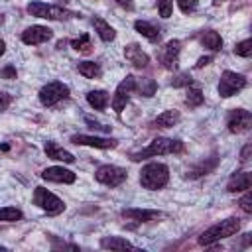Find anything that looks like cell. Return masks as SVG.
Segmentation results:
<instances>
[{
	"label": "cell",
	"mask_w": 252,
	"mask_h": 252,
	"mask_svg": "<svg viewBox=\"0 0 252 252\" xmlns=\"http://www.w3.org/2000/svg\"><path fill=\"white\" fill-rule=\"evenodd\" d=\"M185 150V144L181 140H173V138H154L144 150L140 152H132L130 159L132 161H140V159H148V158H156V156H167V154H181Z\"/></svg>",
	"instance_id": "obj_1"
},
{
	"label": "cell",
	"mask_w": 252,
	"mask_h": 252,
	"mask_svg": "<svg viewBox=\"0 0 252 252\" xmlns=\"http://www.w3.org/2000/svg\"><path fill=\"white\" fill-rule=\"evenodd\" d=\"M140 185L148 191H158L163 189L169 181V167L161 161H150L140 169V177H138Z\"/></svg>",
	"instance_id": "obj_2"
},
{
	"label": "cell",
	"mask_w": 252,
	"mask_h": 252,
	"mask_svg": "<svg viewBox=\"0 0 252 252\" xmlns=\"http://www.w3.org/2000/svg\"><path fill=\"white\" fill-rule=\"evenodd\" d=\"M238 230H240V219L238 217H228V219L209 226L207 230H203L201 236H199V244L201 246H211V244H215L222 238L234 236Z\"/></svg>",
	"instance_id": "obj_3"
},
{
	"label": "cell",
	"mask_w": 252,
	"mask_h": 252,
	"mask_svg": "<svg viewBox=\"0 0 252 252\" xmlns=\"http://www.w3.org/2000/svg\"><path fill=\"white\" fill-rule=\"evenodd\" d=\"M28 14L35 16V18H43V20H55V22H63V20H71V18H77L81 14L73 12V10H67L63 6H55V4H45V2H30L26 6Z\"/></svg>",
	"instance_id": "obj_4"
},
{
	"label": "cell",
	"mask_w": 252,
	"mask_h": 252,
	"mask_svg": "<svg viewBox=\"0 0 252 252\" xmlns=\"http://www.w3.org/2000/svg\"><path fill=\"white\" fill-rule=\"evenodd\" d=\"M33 205H37L43 213L55 217V215H61L65 211V203L51 191H47L45 187H35L33 189V197H32Z\"/></svg>",
	"instance_id": "obj_5"
},
{
	"label": "cell",
	"mask_w": 252,
	"mask_h": 252,
	"mask_svg": "<svg viewBox=\"0 0 252 252\" xmlns=\"http://www.w3.org/2000/svg\"><path fill=\"white\" fill-rule=\"evenodd\" d=\"M69 94H71L69 87H67L65 83H61V81H51V83L43 85V87L39 89V93H37L39 102H41L43 106H47V108H49V106H55V104L61 102V100H67Z\"/></svg>",
	"instance_id": "obj_6"
},
{
	"label": "cell",
	"mask_w": 252,
	"mask_h": 252,
	"mask_svg": "<svg viewBox=\"0 0 252 252\" xmlns=\"http://www.w3.org/2000/svg\"><path fill=\"white\" fill-rule=\"evenodd\" d=\"M94 179L106 187H118L128 179V171L124 167L112 165V163H102L94 171Z\"/></svg>",
	"instance_id": "obj_7"
},
{
	"label": "cell",
	"mask_w": 252,
	"mask_h": 252,
	"mask_svg": "<svg viewBox=\"0 0 252 252\" xmlns=\"http://www.w3.org/2000/svg\"><path fill=\"white\" fill-rule=\"evenodd\" d=\"M248 81L244 75L236 73V71H222L220 81H219V94L222 98H230L236 93H240L242 89H246Z\"/></svg>",
	"instance_id": "obj_8"
},
{
	"label": "cell",
	"mask_w": 252,
	"mask_h": 252,
	"mask_svg": "<svg viewBox=\"0 0 252 252\" xmlns=\"http://www.w3.org/2000/svg\"><path fill=\"white\" fill-rule=\"evenodd\" d=\"M179 51H181V41L169 39L156 51V57L163 69L173 71V69H177V63H179Z\"/></svg>",
	"instance_id": "obj_9"
},
{
	"label": "cell",
	"mask_w": 252,
	"mask_h": 252,
	"mask_svg": "<svg viewBox=\"0 0 252 252\" xmlns=\"http://www.w3.org/2000/svg\"><path fill=\"white\" fill-rule=\"evenodd\" d=\"M252 128V114L246 108H232L226 114V130L230 134H244Z\"/></svg>",
	"instance_id": "obj_10"
},
{
	"label": "cell",
	"mask_w": 252,
	"mask_h": 252,
	"mask_svg": "<svg viewBox=\"0 0 252 252\" xmlns=\"http://www.w3.org/2000/svg\"><path fill=\"white\" fill-rule=\"evenodd\" d=\"M134 75H126L120 83H118V87H116V91H114V96H112V110L116 112V114H120L124 108H126V104H128V100H130V94L134 93Z\"/></svg>",
	"instance_id": "obj_11"
},
{
	"label": "cell",
	"mask_w": 252,
	"mask_h": 252,
	"mask_svg": "<svg viewBox=\"0 0 252 252\" xmlns=\"http://www.w3.org/2000/svg\"><path fill=\"white\" fill-rule=\"evenodd\" d=\"M71 142L75 146H91L98 150H112L118 146L116 138H104V136H89V134H73Z\"/></svg>",
	"instance_id": "obj_12"
},
{
	"label": "cell",
	"mask_w": 252,
	"mask_h": 252,
	"mask_svg": "<svg viewBox=\"0 0 252 252\" xmlns=\"http://www.w3.org/2000/svg\"><path fill=\"white\" fill-rule=\"evenodd\" d=\"M51 37H53V30L47 26H39V24L30 26L22 32V41L26 45H39V43L49 41Z\"/></svg>",
	"instance_id": "obj_13"
},
{
	"label": "cell",
	"mask_w": 252,
	"mask_h": 252,
	"mask_svg": "<svg viewBox=\"0 0 252 252\" xmlns=\"http://www.w3.org/2000/svg\"><path fill=\"white\" fill-rule=\"evenodd\" d=\"M39 175H41V179H45V181H51V183H65V185H71V183H75V179H77V175H75L71 169L63 167V165L45 167Z\"/></svg>",
	"instance_id": "obj_14"
},
{
	"label": "cell",
	"mask_w": 252,
	"mask_h": 252,
	"mask_svg": "<svg viewBox=\"0 0 252 252\" xmlns=\"http://www.w3.org/2000/svg\"><path fill=\"white\" fill-rule=\"evenodd\" d=\"M124 57H126V61H128L132 67H136V69H146V67L150 65V55H148L138 43H128V45L124 47Z\"/></svg>",
	"instance_id": "obj_15"
},
{
	"label": "cell",
	"mask_w": 252,
	"mask_h": 252,
	"mask_svg": "<svg viewBox=\"0 0 252 252\" xmlns=\"http://www.w3.org/2000/svg\"><path fill=\"white\" fill-rule=\"evenodd\" d=\"M120 215L124 219H128V220L138 222V224H142V222H154V220H158V219L163 217V213L161 211H156V209H124Z\"/></svg>",
	"instance_id": "obj_16"
},
{
	"label": "cell",
	"mask_w": 252,
	"mask_h": 252,
	"mask_svg": "<svg viewBox=\"0 0 252 252\" xmlns=\"http://www.w3.org/2000/svg\"><path fill=\"white\" fill-rule=\"evenodd\" d=\"M217 163H219V158H217V154H213L211 158H205V159L199 161L197 165H191V167L185 171L183 177H185V179H199V177L211 173V171L217 167Z\"/></svg>",
	"instance_id": "obj_17"
},
{
	"label": "cell",
	"mask_w": 252,
	"mask_h": 252,
	"mask_svg": "<svg viewBox=\"0 0 252 252\" xmlns=\"http://www.w3.org/2000/svg\"><path fill=\"white\" fill-rule=\"evenodd\" d=\"M43 152H45V156L49 159H55V161H63V163H73L75 161V156L69 150H65L63 146H59L57 142H53V140H47L45 142Z\"/></svg>",
	"instance_id": "obj_18"
},
{
	"label": "cell",
	"mask_w": 252,
	"mask_h": 252,
	"mask_svg": "<svg viewBox=\"0 0 252 252\" xmlns=\"http://www.w3.org/2000/svg\"><path fill=\"white\" fill-rule=\"evenodd\" d=\"M250 183H252V177L248 171H234L226 183V191L228 193H240V191L250 189Z\"/></svg>",
	"instance_id": "obj_19"
},
{
	"label": "cell",
	"mask_w": 252,
	"mask_h": 252,
	"mask_svg": "<svg viewBox=\"0 0 252 252\" xmlns=\"http://www.w3.org/2000/svg\"><path fill=\"white\" fill-rule=\"evenodd\" d=\"M134 30H136L142 37H146L148 41H152V43H159V39H161V32H159V28H156L152 22L136 20V22H134Z\"/></svg>",
	"instance_id": "obj_20"
},
{
	"label": "cell",
	"mask_w": 252,
	"mask_h": 252,
	"mask_svg": "<svg viewBox=\"0 0 252 252\" xmlns=\"http://www.w3.org/2000/svg\"><path fill=\"white\" fill-rule=\"evenodd\" d=\"M93 26H94V32H96V35L104 41V43H110V41H114V37H116V30L106 22V20H102V18H98V16H94L93 18Z\"/></svg>",
	"instance_id": "obj_21"
},
{
	"label": "cell",
	"mask_w": 252,
	"mask_h": 252,
	"mask_svg": "<svg viewBox=\"0 0 252 252\" xmlns=\"http://www.w3.org/2000/svg\"><path fill=\"white\" fill-rule=\"evenodd\" d=\"M199 41L203 47H207L209 51H220L222 49V37L220 33H217L215 30H203L199 33Z\"/></svg>",
	"instance_id": "obj_22"
},
{
	"label": "cell",
	"mask_w": 252,
	"mask_h": 252,
	"mask_svg": "<svg viewBox=\"0 0 252 252\" xmlns=\"http://www.w3.org/2000/svg\"><path fill=\"white\" fill-rule=\"evenodd\" d=\"M87 102H89V106L94 108V110H104V108L108 106V102H110V94H108L106 91H102V89L89 91V93H87Z\"/></svg>",
	"instance_id": "obj_23"
},
{
	"label": "cell",
	"mask_w": 252,
	"mask_h": 252,
	"mask_svg": "<svg viewBox=\"0 0 252 252\" xmlns=\"http://www.w3.org/2000/svg\"><path fill=\"white\" fill-rule=\"evenodd\" d=\"M158 91V83L150 77H140V79H134V93H138L140 96H154Z\"/></svg>",
	"instance_id": "obj_24"
},
{
	"label": "cell",
	"mask_w": 252,
	"mask_h": 252,
	"mask_svg": "<svg viewBox=\"0 0 252 252\" xmlns=\"http://www.w3.org/2000/svg\"><path fill=\"white\" fill-rule=\"evenodd\" d=\"M100 248H104V250H132L136 246L130 240L122 238V236H102L100 238Z\"/></svg>",
	"instance_id": "obj_25"
},
{
	"label": "cell",
	"mask_w": 252,
	"mask_h": 252,
	"mask_svg": "<svg viewBox=\"0 0 252 252\" xmlns=\"http://www.w3.org/2000/svg\"><path fill=\"white\" fill-rule=\"evenodd\" d=\"M181 120V114H179V110H163L161 114H158L156 118H154V124L158 126V128H171V126H175L177 122Z\"/></svg>",
	"instance_id": "obj_26"
},
{
	"label": "cell",
	"mask_w": 252,
	"mask_h": 252,
	"mask_svg": "<svg viewBox=\"0 0 252 252\" xmlns=\"http://www.w3.org/2000/svg\"><path fill=\"white\" fill-rule=\"evenodd\" d=\"M77 71L85 77V79H100L102 77V67L94 61H79L77 63Z\"/></svg>",
	"instance_id": "obj_27"
},
{
	"label": "cell",
	"mask_w": 252,
	"mask_h": 252,
	"mask_svg": "<svg viewBox=\"0 0 252 252\" xmlns=\"http://www.w3.org/2000/svg\"><path fill=\"white\" fill-rule=\"evenodd\" d=\"M69 43H71V47H73L75 51H79V53H83V55H89V53H93V43H91V37H89V33H81L79 37L71 39Z\"/></svg>",
	"instance_id": "obj_28"
},
{
	"label": "cell",
	"mask_w": 252,
	"mask_h": 252,
	"mask_svg": "<svg viewBox=\"0 0 252 252\" xmlns=\"http://www.w3.org/2000/svg\"><path fill=\"white\" fill-rule=\"evenodd\" d=\"M205 102V94L199 87H189L187 89V94H185V106L189 108H197Z\"/></svg>",
	"instance_id": "obj_29"
},
{
	"label": "cell",
	"mask_w": 252,
	"mask_h": 252,
	"mask_svg": "<svg viewBox=\"0 0 252 252\" xmlns=\"http://www.w3.org/2000/svg\"><path fill=\"white\" fill-rule=\"evenodd\" d=\"M24 219V213L18 207H2L0 209V222H18Z\"/></svg>",
	"instance_id": "obj_30"
},
{
	"label": "cell",
	"mask_w": 252,
	"mask_h": 252,
	"mask_svg": "<svg viewBox=\"0 0 252 252\" xmlns=\"http://www.w3.org/2000/svg\"><path fill=\"white\" fill-rule=\"evenodd\" d=\"M234 55L238 57H250L252 55V39H242L234 45Z\"/></svg>",
	"instance_id": "obj_31"
},
{
	"label": "cell",
	"mask_w": 252,
	"mask_h": 252,
	"mask_svg": "<svg viewBox=\"0 0 252 252\" xmlns=\"http://www.w3.org/2000/svg\"><path fill=\"white\" fill-rule=\"evenodd\" d=\"M169 85H171V87H175V89L191 87V85H193V79H191V75H189V73H179V75H175V77L169 81Z\"/></svg>",
	"instance_id": "obj_32"
},
{
	"label": "cell",
	"mask_w": 252,
	"mask_h": 252,
	"mask_svg": "<svg viewBox=\"0 0 252 252\" xmlns=\"http://www.w3.org/2000/svg\"><path fill=\"white\" fill-rule=\"evenodd\" d=\"M238 205H240V209H242L246 215H250V213H252V193H250V189H246V191H244V195L240 197Z\"/></svg>",
	"instance_id": "obj_33"
},
{
	"label": "cell",
	"mask_w": 252,
	"mask_h": 252,
	"mask_svg": "<svg viewBox=\"0 0 252 252\" xmlns=\"http://www.w3.org/2000/svg\"><path fill=\"white\" fill-rule=\"evenodd\" d=\"M158 10L161 18H169L173 10V0H158Z\"/></svg>",
	"instance_id": "obj_34"
},
{
	"label": "cell",
	"mask_w": 252,
	"mask_h": 252,
	"mask_svg": "<svg viewBox=\"0 0 252 252\" xmlns=\"http://www.w3.org/2000/svg\"><path fill=\"white\" fill-rule=\"evenodd\" d=\"M177 6L183 14H191L197 10V0H177Z\"/></svg>",
	"instance_id": "obj_35"
},
{
	"label": "cell",
	"mask_w": 252,
	"mask_h": 252,
	"mask_svg": "<svg viewBox=\"0 0 252 252\" xmlns=\"http://www.w3.org/2000/svg\"><path fill=\"white\" fill-rule=\"evenodd\" d=\"M0 77L10 81V79H16V77H18V71H16L14 65H6L4 69H0Z\"/></svg>",
	"instance_id": "obj_36"
},
{
	"label": "cell",
	"mask_w": 252,
	"mask_h": 252,
	"mask_svg": "<svg viewBox=\"0 0 252 252\" xmlns=\"http://www.w3.org/2000/svg\"><path fill=\"white\" fill-rule=\"evenodd\" d=\"M12 94L10 93H4V91H0V112H4L10 104H12Z\"/></svg>",
	"instance_id": "obj_37"
},
{
	"label": "cell",
	"mask_w": 252,
	"mask_h": 252,
	"mask_svg": "<svg viewBox=\"0 0 252 252\" xmlns=\"http://www.w3.org/2000/svg\"><path fill=\"white\" fill-rule=\"evenodd\" d=\"M49 238L53 240V250H57V248H71V250H79V246L77 244H67V242H59L53 234H49Z\"/></svg>",
	"instance_id": "obj_38"
},
{
	"label": "cell",
	"mask_w": 252,
	"mask_h": 252,
	"mask_svg": "<svg viewBox=\"0 0 252 252\" xmlns=\"http://www.w3.org/2000/svg\"><path fill=\"white\" fill-rule=\"evenodd\" d=\"M250 152H252V144L248 142V144L240 150V163H246V161L250 159Z\"/></svg>",
	"instance_id": "obj_39"
},
{
	"label": "cell",
	"mask_w": 252,
	"mask_h": 252,
	"mask_svg": "<svg viewBox=\"0 0 252 252\" xmlns=\"http://www.w3.org/2000/svg\"><path fill=\"white\" fill-rule=\"evenodd\" d=\"M211 61H213V57H211V55H205V57H199V61L195 63V69H203V67H205V65H209Z\"/></svg>",
	"instance_id": "obj_40"
},
{
	"label": "cell",
	"mask_w": 252,
	"mask_h": 252,
	"mask_svg": "<svg viewBox=\"0 0 252 252\" xmlns=\"http://www.w3.org/2000/svg\"><path fill=\"white\" fill-rule=\"evenodd\" d=\"M116 2H118V6H122V8H126V10H130L132 4H134V0H116Z\"/></svg>",
	"instance_id": "obj_41"
},
{
	"label": "cell",
	"mask_w": 252,
	"mask_h": 252,
	"mask_svg": "<svg viewBox=\"0 0 252 252\" xmlns=\"http://www.w3.org/2000/svg\"><path fill=\"white\" fill-rule=\"evenodd\" d=\"M4 53H6V41H4L2 37H0V57H2Z\"/></svg>",
	"instance_id": "obj_42"
},
{
	"label": "cell",
	"mask_w": 252,
	"mask_h": 252,
	"mask_svg": "<svg viewBox=\"0 0 252 252\" xmlns=\"http://www.w3.org/2000/svg\"><path fill=\"white\" fill-rule=\"evenodd\" d=\"M220 2H222V0H213V4H215V6H217V4H220Z\"/></svg>",
	"instance_id": "obj_43"
},
{
	"label": "cell",
	"mask_w": 252,
	"mask_h": 252,
	"mask_svg": "<svg viewBox=\"0 0 252 252\" xmlns=\"http://www.w3.org/2000/svg\"><path fill=\"white\" fill-rule=\"evenodd\" d=\"M0 250H2V246H0Z\"/></svg>",
	"instance_id": "obj_44"
}]
</instances>
